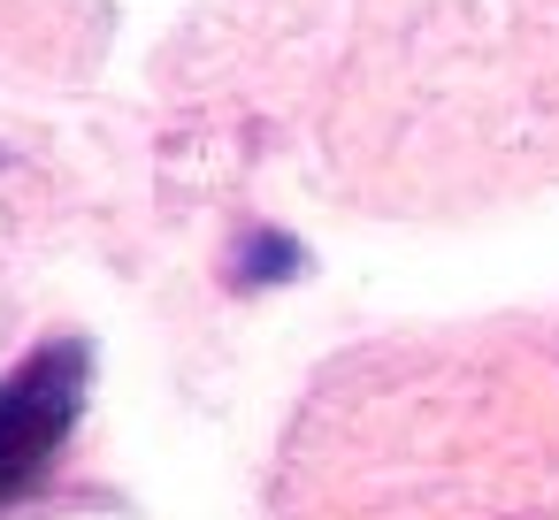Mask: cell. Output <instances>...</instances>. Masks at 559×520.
Returning a JSON list of instances; mask_svg holds the SVG:
<instances>
[{"label": "cell", "instance_id": "obj_1", "mask_svg": "<svg viewBox=\"0 0 559 520\" xmlns=\"http://www.w3.org/2000/svg\"><path fill=\"white\" fill-rule=\"evenodd\" d=\"M85 367H93V352L70 337V344H39L0 383V512L24 505L47 482V467L62 459V444L85 413Z\"/></svg>", "mask_w": 559, "mask_h": 520}]
</instances>
